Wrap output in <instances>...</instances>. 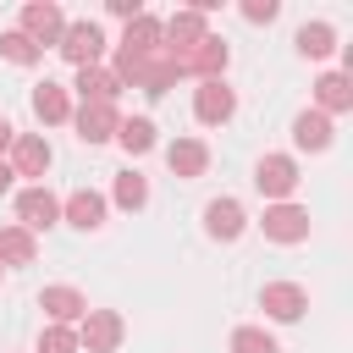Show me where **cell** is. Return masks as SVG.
Masks as SVG:
<instances>
[{"instance_id":"6da1fadb","label":"cell","mask_w":353,"mask_h":353,"mask_svg":"<svg viewBox=\"0 0 353 353\" xmlns=\"http://www.w3.org/2000/svg\"><path fill=\"white\" fill-rule=\"evenodd\" d=\"M298 160L292 154H259V165H254V188L270 199V204H287L292 193H298Z\"/></svg>"},{"instance_id":"7a4b0ae2","label":"cell","mask_w":353,"mask_h":353,"mask_svg":"<svg viewBox=\"0 0 353 353\" xmlns=\"http://www.w3.org/2000/svg\"><path fill=\"white\" fill-rule=\"evenodd\" d=\"M121 336H127V325H121L116 309H88L77 320V347H88V353H116Z\"/></svg>"},{"instance_id":"3957f363","label":"cell","mask_w":353,"mask_h":353,"mask_svg":"<svg viewBox=\"0 0 353 353\" xmlns=\"http://www.w3.org/2000/svg\"><path fill=\"white\" fill-rule=\"evenodd\" d=\"M226 61H232V50H226V39H215V33H210L204 44H193L188 55H176L171 66H176V77H188V72H193L199 83H210V77H226Z\"/></svg>"},{"instance_id":"277c9868","label":"cell","mask_w":353,"mask_h":353,"mask_svg":"<svg viewBox=\"0 0 353 353\" xmlns=\"http://www.w3.org/2000/svg\"><path fill=\"white\" fill-rule=\"evenodd\" d=\"M55 221H61V199H55L44 182H33V188L17 193V226H22V232H50Z\"/></svg>"},{"instance_id":"5b68a950","label":"cell","mask_w":353,"mask_h":353,"mask_svg":"<svg viewBox=\"0 0 353 353\" xmlns=\"http://www.w3.org/2000/svg\"><path fill=\"white\" fill-rule=\"evenodd\" d=\"M72 66H99V55H105V33H99V22H66V33H61V44H55Z\"/></svg>"},{"instance_id":"8992f818","label":"cell","mask_w":353,"mask_h":353,"mask_svg":"<svg viewBox=\"0 0 353 353\" xmlns=\"http://www.w3.org/2000/svg\"><path fill=\"white\" fill-rule=\"evenodd\" d=\"M193 116H199L204 127H226V121L237 116V94L226 88V77H210V83L193 88Z\"/></svg>"},{"instance_id":"52a82bcc","label":"cell","mask_w":353,"mask_h":353,"mask_svg":"<svg viewBox=\"0 0 353 353\" xmlns=\"http://www.w3.org/2000/svg\"><path fill=\"white\" fill-rule=\"evenodd\" d=\"M259 309H265L270 320L292 325V320H303V309H309V292H303L298 281H265V287H259Z\"/></svg>"},{"instance_id":"ba28073f","label":"cell","mask_w":353,"mask_h":353,"mask_svg":"<svg viewBox=\"0 0 353 353\" xmlns=\"http://www.w3.org/2000/svg\"><path fill=\"white\" fill-rule=\"evenodd\" d=\"M17 33H28L39 50H44V44H61V33H66V11L50 6V0H33V6H22V28H17Z\"/></svg>"},{"instance_id":"9c48e42d","label":"cell","mask_w":353,"mask_h":353,"mask_svg":"<svg viewBox=\"0 0 353 353\" xmlns=\"http://www.w3.org/2000/svg\"><path fill=\"white\" fill-rule=\"evenodd\" d=\"M259 226H265L270 243H303V237H309V210L292 204V199H287V204H265V221H259Z\"/></svg>"},{"instance_id":"30bf717a","label":"cell","mask_w":353,"mask_h":353,"mask_svg":"<svg viewBox=\"0 0 353 353\" xmlns=\"http://www.w3.org/2000/svg\"><path fill=\"white\" fill-rule=\"evenodd\" d=\"M72 127H77L83 143H110L116 127H121V110L116 105H77L72 110Z\"/></svg>"},{"instance_id":"8fae6325","label":"cell","mask_w":353,"mask_h":353,"mask_svg":"<svg viewBox=\"0 0 353 353\" xmlns=\"http://www.w3.org/2000/svg\"><path fill=\"white\" fill-rule=\"evenodd\" d=\"M50 160H55V149L39 132H17L11 138V176H44Z\"/></svg>"},{"instance_id":"7c38bea8","label":"cell","mask_w":353,"mask_h":353,"mask_svg":"<svg viewBox=\"0 0 353 353\" xmlns=\"http://www.w3.org/2000/svg\"><path fill=\"white\" fill-rule=\"evenodd\" d=\"M105 193H94V188H77V193H66L61 199V221H72L77 232H99L105 226Z\"/></svg>"},{"instance_id":"4fadbf2b","label":"cell","mask_w":353,"mask_h":353,"mask_svg":"<svg viewBox=\"0 0 353 353\" xmlns=\"http://www.w3.org/2000/svg\"><path fill=\"white\" fill-rule=\"evenodd\" d=\"M204 232H210L215 243H237V237L248 232L243 204H237V199H210V204H204Z\"/></svg>"},{"instance_id":"5bb4252c","label":"cell","mask_w":353,"mask_h":353,"mask_svg":"<svg viewBox=\"0 0 353 353\" xmlns=\"http://www.w3.org/2000/svg\"><path fill=\"white\" fill-rule=\"evenodd\" d=\"M314 110H320V116L353 110V77H347V72H320V77H314Z\"/></svg>"},{"instance_id":"9a60e30c","label":"cell","mask_w":353,"mask_h":353,"mask_svg":"<svg viewBox=\"0 0 353 353\" xmlns=\"http://www.w3.org/2000/svg\"><path fill=\"white\" fill-rule=\"evenodd\" d=\"M39 309L50 314V325H77V320L88 314V298H83L77 287H44V292H39Z\"/></svg>"},{"instance_id":"2e32d148","label":"cell","mask_w":353,"mask_h":353,"mask_svg":"<svg viewBox=\"0 0 353 353\" xmlns=\"http://www.w3.org/2000/svg\"><path fill=\"white\" fill-rule=\"evenodd\" d=\"M121 55H138V61H149V55H160V17H132L127 28H121V44H116Z\"/></svg>"},{"instance_id":"e0dca14e","label":"cell","mask_w":353,"mask_h":353,"mask_svg":"<svg viewBox=\"0 0 353 353\" xmlns=\"http://www.w3.org/2000/svg\"><path fill=\"white\" fill-rule=\"evenodd\" d=\"M165 165H171V176H182V182L204 176V165H210L204 138H176V143H165Z\"/></svg>"},{"instance_id":"ac0fdd59","label":"cell","mask_w":353,"mask_h":353,"mask_svg":"<svg viewBox=\"0 0 353 353\" xmlns=\"http://www.w3.org/2000/svg\"><path fill=\"white\" fill-rule=\"evenodd\" d=\"M77 99L83 105H116V94H121V83L110 77V66H77Z\"/></svg>"},{"instance_id":"d6986e66","label":"cell","mask_w":353,"mask_h":353,"mask_svg":"<svg viewBox=\"0 0 353 353\" xmlns=\"http://www.w3.org/2000/svg\"><path fill=\"white\" fill-rule=\"evenodd\" d=\"M33 116L44 121V127H61V121H72V94H66V83H39L33 88Z\"/></svg>"},{"instance_id":"ffe728a7","label":"cell","mask_w":353,"mask_h":353,"mask_svg":"<svg viewBox=\"0 0 353 353\" xmlns=\"http://www.w3.org/2000/svg\"><path fill=\"white\" fill-rule=\"evenodd\" d=\"M292 143L309 149V154L331 149V116H320V110H298V116H292Z\"/></svg>"},{"instance_id":"44dd1931","label":"cell","mask_w":353,"mask_h":353,"mask_svg":"<svg viewBox=\"0 0 353 353\" xmlns=\"http://www.w3.org/2000/svg\"><path fill=\"white\" fill-rule=\"evenodd\" d=\"M331 50H336V28H331V22H303V28H298V55L325 61Z\"/></svg>"},{"instance_id":"7402d4cb","label":"cell","mask_w":353,"mask_h":353,"mask_svg":"<svg viewBox=\"0 0 353 353\" xmlns=\"http://www.w3.org/2000/svg\"><path fill=\"white\" fill-rule=\"evenodd\" d=\"M116 143H121L127 154H149V149H154V121H149V116H121Z\"/></svg>"},{"instance_id":"603a6c76","label":"cell","mask_w":353,"mask_h":353,"mask_svg":"<svg viewBox=\"0 0 353 353\" xmlns=\"http://www.w3.org/2000/svg\"><path fill=\"white\" fill-rule=\"evenodd\" d=\"M33 254H39L33 232H22V226H0V265H33Z\"/></svg>"},{"instance_id":"cb8c5ba5","label":"cell","mask_w":353,"mask_h":353,"mask_svg":"<svg viewBox=\"0 0 353 353\" xmlns=\"http://www.w3.org/2000/svg\"><path fill=\"white\" fill-rule=\"evenodd\" d=\"M138 88H143L149 99H165V94L176 88V66H171L165 55H154V61H143V77H138Z\"/></svg>"},{"instance_id":"d4e9b609","label":"cell","mask_w":353,"mask_h":353,"mask_svg":"<svg viewBox=\"0 0 353 353\" xmlns=\"http://www.w3.org/2000/svg\"><path fill=\"white\" fill-rule=\"evenodd\" d=\"M110 199H116L121 210H143V204H149V176L127 165V171L116 176V188H110Z\"/></svg>"},{"instance_id":"484cf974","label":"cell","mask_w":353,"mask_h":353,"mask_svg":"<svg viewBox=\"0 0 353 353\" xmlns=\"http://www.w3.org/2000/svg\"><path fill=\"white\" fill-rule=\"evenodd\" d=\"M0 55H6L11 66H33V61H39L44 50H39V44H33L28 33H17V28H11V33H0Z\"/></svg>"},{"instance_id":"4316f807","label":"cell","mask_w":353,"mask_h":353,"mask_svg":"<svg viewBox=\"0 0 353 353\" xmlns=\"http://www.w3.org/2000/svg\"><path fill=\"white\" fill-rule=\"evenodd\" d=\"M232 353H281V347H276V336L265 325H237L232 331Z\"/></svg>"},{"instance_id":"83f0119b","label":"cell","mask_w":353,"mask_h":353,"mask_svg":"<svg viewBox=\"0 0 353 353\" xmlns=\"http://www.w3.org/2000/svg\"><path fill=\"white\" fill-rule=\"evenodd\" d=\"M39 353H83L77 347V325H44L39 331Z\"/></svg>"},{"instance_id":"f1b7e54d","label":"cell","mask_w":353,"mask_h":353,"mask_svg":"<svg viewBox=\"0 0 353 353\" xmlns=\"http://www.w3.org/2000/svg\"><path fill=\"white\" fill-rule=\"evenodd\" d=\"M243 17H248V22H276L281 6H276V0H243Z\"/></svg>"},{"instance_id":"f546056e","label":"cell","mask_w":353,"mask_h":353,"mask_svg":"<svg viewBox=\"0 0 353 353\" xmlns=\"http://www.w3.org/2000/svg\"><path fill=\"white\" fill-rule=\"evenodd\" d=\"M110 17H121V22H132V17H143V6H138V0H110Z\"/></svg>"},{"instance_id":"4dcf8cb0","label":"cell","mask_w":353,"mask_h":353,"mask_svg":"<svg viewBox=\"0 0 353 353\" xmlns=\"http://www.w3.org/2000/svg\"><path fill=\"white\" fill-rule=\"evenodd\" d=\"M11 138H17V127H11V121H6V116H0V154H6V149H11Z\"/></svg>"},{"instance_id":"1f68e13d","label":"cell","mask_w":353,"mask_h":353,"mask_svg":"<svg viewBox=\"0 0 353 353\" xmlns=\"http://www.w3.org/2000/svg\"><path fill=\"white\" fill-rule=\"evenodd\" d=\"M6 188H11V165L0 160V193H6Z\"/></svg>"},{"instance_id":"d6a6232c","label":"cell","mask_w":353,"mask_h":353,"mask_svg":"<svg viewBox=\"0 0 353 353\" xmlns=\"http://www.w3.org/2000/svg\"><path fill=\"white\" fill-rule=\"evenodd\" d=\"M0 270H6V265H0Z\"/></svg>"}]
</instances>
